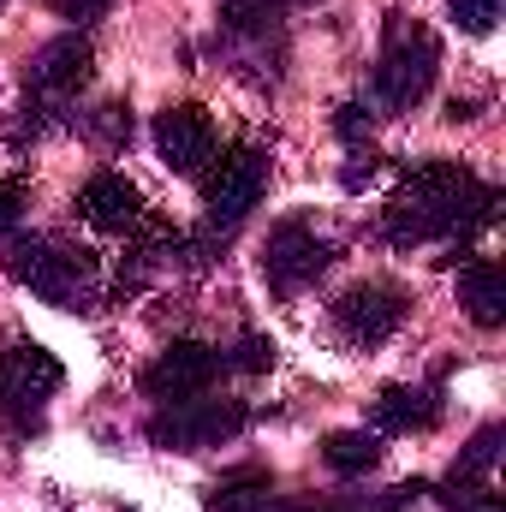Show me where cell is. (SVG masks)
Returning a JSON list of instances; mask_svg holds the SVG:
<instances>
[{
  "label": "cell",
  "instance_id": "cell-1",
  "mask_svg": "<svg viewBox=\"0 0 506 512\" xmlns=\"http://www.w3.org/2000/svg\"><path fill=\"white\" fill-rule=\"evenodd\" d=\"M501 215V191L477 185L459 161H417L405 167L399 191L387 197L381 233L387 245H429V239H459V251L477 245Z\"/></svg>",
  "mask_w": 506,
  "mask_h": 512
},
{
  "label": "cell",
  "instance_id": "cell-2",
  "mask_svg": "<svg viewBox=\"0 0 506 512\" xmlns=\"http://www.w3.org/2000/svg\"><path fill=\"white\" fill-rule=\"evenodd\" d=\"M6 274L54 310H96V256L60 239H6Z\"/></svg>",
  "mask_w": 506,
  "mask_h": 512
},
{
  "label": "cell",
  "instance_id": "cell-3",
  "mask_svg": "<svg viewBox=\"0 0 506 512\" xmlns=\"http://www.w3.org/2000/svg\"><path fill=\"white\" fill-rule=\"evenodd\" d=\"M441 78V42L417 18H387L381 30V60H376V108L405 114L417 108Z\"/></svg>",
  "mask_w": 506,
  "mask_h": 512
},
{
  "label": "cell",
  "instance_id": "cell-4",
  "mask_svg": "<svg viewBox=\"0 0 506 512\" xmlns=\"http://www.w3.org/2000/svg\"><path fill=\"white\" fill-rule=\"evenodd\" d=\"M60 382H66V370L48 346H36V340L0 346V411L12 417V429H24V435L42 429V411L60 393Z\"/></svg>",
  "mask_w": 506,
  "mask_h": 512
},
{
  "label": "cell",
  "instance_id": "cell-5",
  "mask_svg": "<svg viewBox=\"0 0 506 512\" xmlns=\"http://www.w3.org/2000/svg\"><path fill=\"white\" fill-rule=\"evenodd\" d=\"M251 423V411L239 399H173L149 417V441L167 447V453H203V447H221L233 441L239 429Z\"/></svg>",
  "mask_w": 506,
  "mask_h": 512
},
{
  "label": "cell",
  "instance_id": "cell-6",
  "mask_svg": "<svg viewBox=\"0 0 506 512\" xmlns=\"http://www.w3.org/2000/svg\"><path fill=\"white\" fill-rule=\"evenodd\" d=\"M268 191V155L251 143H233L221 149V161L203 173V203H209V227L215 233H233Z\"/></svg>",
  "mask_w": 506,
  "mask_h": 512
},
{
  "label": "cell",
  "instance_id": "cell-7",
  "mask_svg": "<svg viewBox=\"0 0 506 512\" xmlns=\"http://www.w3.org/2000/svg\"><path fill=\"white\" fill-rule=\"evenodd\" d=\"M334 262V245L310 227V221H280L268 239H262V280L268 292L280 298H298L304 286H316Z\"/></svg>",
  "mask_w": 506,
  "mask_h": 512
},
{
  "label": "cell",
  "instance_id": "cell-8",
  "mask_svg": "<svg viewBox=\"0 0 506 512\" xmlns=\"http://www.w3.org/2000/svg\"><path fill=\"white\" fill-rule=\"evenodd\" d=\"M90 72H96V48H90V36L66 30V36L42 42V48L30 54V66H24V96H30V102H48V108L66 114L72 96L90 84Z\"/></svg>",
  "mask_w": 506,
  "mask_h": 512
},
{
  "label": "cell",
  "instance_id": "cell-9",
  "mask_svg": "<svg viewBox=\"0 0 506 512\" xmlns=\"http://www.w3.org/2000/svg\"><path fill=\"white\" fill-rule=\"evenodd\" d=\"M405 310H411V298H405L399 286H387V280H358V286H346V292L334 298V328H340V340H352V346H381V340L399 334Z\"/></svg>",
  "mask_w": 506,
  "mask_h": 512
},
{
  "label": "cell",
  "instance_id": "cell-10",
  "mask_svg": "<svg viewBox=\"0 0 506 512\" xmlns=\"http://www.w3.org/2000/svg\"><path fill=\"white\" fill-rule=\"evenodd\" d=\"M221 370H227L221 346L173 340V346L143 370V393H149V399H161V405H173V399H197V393H209V387L221 382Z\"/></svg>",
  "mask_w": 506,
  "mask_h": 512
},
{
  "label": "cell",
  "instance_id": "cell-11",
  "mask_svg": "<svg viewBox=\"0 0 506 512\" xmlns=\"http://www.w3.org/2000/svg\"><path fill=\"white\" fill-rule=\"evenodd\" d=\"M221 137H215V120L197 108V102H179L167 114H155V155L173 167V173H203L215 161Z\"/></svg>",
  "mask_w": 506,
  "mask_h": 512
},
{
  "label": "cell",
  "instance_id": "cell-12",
  "mask_svg": "<svg viewBox=\"0 0 506 512\" xmlns=\"http://www.w3.org/2000/svg\"><path fill=\"white\" fill-rule=\"evenodd\" d=\"M78 221L96 233H131L143 221V191L131 185L126 173H96L78 191Z\"/></svg>",
  "mask_w": 506,
  "mask_h": 512
},
{
  "label": "cell",
  "instance_id": "cell-13",
  "mask_svg": "<svg viewBox=\"0 0 506 512\" xmlns=\"http://www.w3.org/2000/svg\"><path fill=\"white\" fill-rule=\"evenodd\" d=\"M370 417H376L381 435H423L441 423V387H381Z\"/></svg>",
  "mask_w": 506,
  "mask_h": 512
},
{
  "label": "cell",
  "instance_id": "cell-14",
  "mask_svg": "<svg viewBox=\"0 0 506 512\" xmlns=\"http://www.w3.org/2000/svg\"><path fill=\"white\" fill-rule=\"evenodd\" d=\"M459 304L477 328H501L506 322V274L495 256H471L459 268Z\"/></svg>",
  "mask_w": 506,
  "mask_h": 512
},
{
  "label": "cell",
  "instance_id": "cell-15",
  "mask_svg": "<svg viewBox=\"0 0 506 512\" xmlns=\"http://www.w3.org/2000/svg\"><path fill=\"white\" fill-rule=\"evenodd\" d=\"M274 507V477L262 465H239L209 489V512H268Z\"/></svg>",
  "mask_w": 506,
  "mask_h": 512
},
{
  "label": "cell",
  "instance_id": "cell-16",
  "mask_svg": "<svg viewBox=\"0 0 506 512\" xmlns=\"http://www.w3.org/2000/svg\"><path fill=\"white\" fill-rule=\"evenodd\" d=\"M322 465H328L334 477H364V471H376L381 465V435L376 429H340V435H328V441H322Z\"/></svg>",
  "mask_w": 506,
  "mask_h": 512
},
{
  "label": "cell",
  "instance_id": "cell-17",
  "mask_svg": "<svg viewBox=\"0 0 506 512\" xmlns=\"http://www.w3.org/2000/svg\"><path fill=\"white\" fill-rule=\"evenodd\" d=\"M501 441H506V429H501V423L477 429V435H471V447H465V453L453 459L447 483H489V471H495V459H501Z\"/></svg>",
  "mask_w": 506,
  "mask_h": 512
},
{
  "label": "cell",
  "instance_id": "cell-18",
  "mask_svg": "<svg viewBox=\"0 0 506 512\" xmlns=\"http://www.w3.org/2000/svg\"><path fill=\"white\" fill-rule=\"evenodd\" d=\"M78 126H84V137H96L102 149H126V143H131V108H126V102H102V108H96V114H84Z\"/></svg>",
  "mask_w": 506,
  "mask_h": 512
},
{
  "label": "cell",
  "instance_id": "cell-19",
  "mask_svg": "<svg viewBox=\"0 0 506 512\" xmlns=\"http://www.w3.org/2000/svg\"><path fill=\"white\" fill-rule=\"evenodd\" d=\"M441 507H447V512H506L501 495H495L489 483H447Z\"/></svg>",
  "mask_w": 506,
  "mask_h": 512
},
{
  "label": "cell",
  "instance_id": "cell-20",
  "mask_svg": "<svg viewBox=\"0 0 506 512\" xmlns=\"http://www.w3.org/2000/svg\"><path fill=\"white\" fill-rule=\"evenodd\" d=\"M24 203H30V179H24V173L0 179V245L18 233V221H24Z\"/></svg>",
  "mask_w": 506,
  "mask_h": 512
},
{
  "label": "cell",
  "instance_id": "cell-21",
  "mask_svg": "<svg viewBox=\"0 0 506 512\" xmlns=\"http://www.w3.org/2000/svg\"><path fill=\"white\" fill-rule=\"evenodd\" d=\"M221 358H227V370H274V340H268V334H245V340H239V346H233V352H221Z\"/></svg>",
  "mask_w": 506,
  "mask_h": 512
},
{
  "label": "cell",
  "instance_id": "cell-22",
  "mask_svg": "<svg viewBox=\"0 0 506 512\" xmlns=\"http://www.w3.org/2000/svg\"><path fill=\"white\" fill-rule=\"evenodd\" d=\"M453 18H459L471 36H489L495 18H501V0H453Z\"/></svg>",
  "mask_w": 506,
  "mask_h": 512
},
{
  "label": "cell",
  "instance_id": "cell-23",
  "mask_svg": "<svg viewBox=\"0 0 506 512\" xmlns=\"http://www.w3.org/2000/svg\"><path fill=\"white\" fill-rule=\"evenodd\" d=\"M370 120H376V114H370V108H364V102H346V108H340V120H334V126H340V137H346V143H358V137H364V131H370Z\"/></svg>",
  "mask_w": 506,
  "mask_h": 512
},
{
  "label": "cell",
  "instance_id": "cell-24",
  "mask_svg": "<svg viewBox=\"0 0 506 512\" xmlns=\"http://www.w3.org/2000/svg\"><path fill=\"white\" fill-rule=\"evenodd\" d=\"M114 0H54V12L60 18H72V24H90V18H102Z\"/></svg>",
  "mask_w": 506,
  "mask_h": 512
},
{
  "label": "cell",
  "instance_id": "cell-25",
  "mask_svg": "<svg viewBox=\"0 0 506 512\" xmlns=\"http://www.w3.org/2000/svg\"><path fill=\"white\" fill-rule=\"evenodd\" d=\"M370 173H376V155H370V149H358V155H352V167L340 173V185H346V191H358Z\"/></svg>",
  "mask_w": 506,
  "mask_h": 512
},
{
  "label": "cell",
  "instance_id": "cell-26",
  "mask_svg": "<svg viewBox=\"0 0 506 512\" xmlns=\"http://www.w3.org/2000/svg\"><path fill=\"white\" fill-rule=\"evenodd\" d=\"M280 512H376V507H310L304 501V507H280Z\"/></svg>",
  "mask_w": 506,
  "mask_h": 512
}]
</instances>
